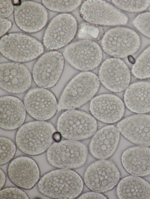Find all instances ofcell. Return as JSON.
Segmentation results:
<instances>
[{"instance_id":"cell-1","label":"cell","mask_w":150,"mask_h":199,"mask_svg":"<svg viewBox=\"0 0 150 199\" xmlns=\"http://www.w3.org/2000/svg\"><path fill=\"white\" fill-rule=\"evenodd\" d=\"M83 180L75 172L67 169L52 170L44 174L38 183L42 194L55 199H72L79 196L83 188Z\"/></svg>"},{"instance_id":"cell-2","label":"cell","mask_w":150,"mask_h":199,"mask_svg":"<svg viewBox=\"0 0 150 199\" xmlns=\"http://www.w3.org/2000/svg\"><path fill=\"white\" fill-rule=\"evenodd\" d=\"M55 130L52 124L46 121H36L27 123L17 132L16 145L21 151L26 154L39 155L51 145Z\"/></svg>"},{"instance_id":"cell-3","label":"cell","mask_w":150,"mask_h":199,"mask_svg":"<svg viewBox=\"0 0 150 199\" xmlns=\"http://www.w3.org/2000/svg\"><path fill=\"white\" fill-rule=\"evenodd\" d=\"M99 80L93 73L86 71L75 76L64 89L58 105V110L79 107L91 99L98 91Z\"/></svg>"},{"instance_id":"cell-4","label":"cell","mask_w":150,"mask_h":199,"mask_svg":"<svg viewBox=\"0 0 150 199\" xmlns=\"http://www.w3.org/2000/svg\"><path fill=\"white\" fill-rule=\"evenodd\" d=\"M0 51L6 58L18 62L29 61L43 53L42 44L35 39L22 33H12L2 37Z\"/></svg>"},{"instance_id":"cell-5","label":"cell","mask_w":150,"mask_h":199,"mask_svg":"<svg viewBox=\"0 0 150 199\" xmlns=\"http://www.w3.org/2000/svg\"><path fill=\"white\" fill-rule=\"evenodd\" d=\"M97 124L95 118L81 111L69 109L63 113L57 123L58 132L64 137L77 140L88 139L96 132Z\"/></svg>"},{"instance_id":"cell-6","label":"cell","mask_w":150,"mask_h":199,"mask_svg":"<svg viewBox=\"0 0 150 199\" xmlns=\"http://www.w3.org/2000/svg\"><path fill=\"white\" fill-rule=\"evenodd\" d=\"M87 149L82 143L74 140H63L50 146L47 153L48 161L54 167L62 169L80 167L86 162Z\"/></svg>"},{"instance_id":"cell-7","label":"cell","mask_w":150,"mask_h":199,"mask_svg":"<svg viewBox=\"0 0 150 199\" xmlns=\"http://www.w3.org/2000/svg\"><path fill=\"white\" fill-rule=\"evenodd\" d=\"M101 44L103 50L108 54L123 58L136 52L140 48L141 40L134 30L119 27L107 31L102 38Z\"/></svg>"},{"instance_id":"cell-8","label":"cell","mask_w":150,"mask_h":199,"mask_svg":"<svg viewBox=\"0 0 150 199\" xmlns=\"http://www.w3.org/2000/svg\"><path fill=\"white\" fill-rule=\"evenodd\" d=\"M63 55L72 67L80 71L92 70L101 63L103 53L96 42L82 40L71 43L64 49Z\"/></svg>"},{"instance_id":"cell-9","label":"cell","mask_w":150,"mask_h":199,"mask_svg":"<svg viewBox=\"0 0 150 199\" xmlns=\"http://www.w3.org/2000/svg\"><path fill=\"white\" fill-rule=\"evenodd\" d=\"M120 177V172L115 165L110 161L103 159L94 162L88 167L84 181L91 190L104 192L114 187Z\"/></svg>"},{"instance_id":"cell-10","label":"cell","mask_w":150,"mask_h":199,"mask_svg":"<svg viewBox=\"0 0 150 199\" xmlns=\"http://www.w3.org/2000/svg\"><path fill=\"white\" fill-rule=\"evenodd\" d=\"M75 18L69 13H62L54 17L46 28L43 43L50 50L59 49L66 46L73 39L77 29Z\"/></svg>"},{"instance_id":"cell-11","label":"cell","mask_w":150,"mask_h":199,"mask_svg":"<svg viewBox=\"0 0 150 199\" xmlns=\"http://www.w3.org/2000/svg\"><path fill=\"white\" fill-rule=\"evenodd\" d=\"M84 19L90 23L106 25H123L128 22L127 16L110 4L103 0H88L81 8Z\"/></svg>"},{"instance_id":"cell-12","label":"cell","mask_w":150,"mask_h":199,"mask_svg":"<svg viewBox=\"0 0 150 199\" xmlns=\"http://www.w3.org/2000/svg\"><path fill=\"white\" fill-rule=\"evenodd\" d=\"M64 65V57L61 53L52 51L44 54L34 66L33 76L35 82L42 88L53 86L61 76Z\"/></svg>"},{"instance_id":"cell-13","label":"cell","mask_w":150,"mask_h":199,"mask_svg":"<svg viewBox=\"0 0 150 199\" xmlns=\"http://www.w3.org/2000/svg\"><path fill=\"white\" fill-rule=\"evenodd\" d=\"M24 102L28 114L38 120L50 119L58 109L55 96L51 91L44 88H36L30 90L24 97Z\"/></svg>"},{"instance_id":"cell-14","label":"cell","mask_w":150,"mask_h":199,"mask_svg":"<svg viewBox=\"0 0 150 199\" xmlns=\"http://www.w3.org/2000/svg\"><path fill=\"white\" fill-rule=\"evenodd\" d=\"M48 18L45 8L41 4L34 1L23 2L14 11L16 24L22 30L28 33L36 32L43 28Z\"/></svg>"},{"instance_id":"cell-15","label":"cell","mask_w":150,"mask_h":199,"mask_svg":"<svg viewBox=\"0 0 150 199\" xmlns=\"http://www.w3.org/2000/svg\"><path fill=\"white\" fill-rule=\"evenodd\" d=\"M32 80L29 70L22 64L8 62L0 65V86L5 91L14 94L24 92L30 87Z\"/></svg>"},{"instance_id":"cell-16","label":"cell","mask_w":150,"mask_h":199,"mask_svg":"<svg viewBox=\"0 0 150 199\" xmlns=\"http://www.w3.org/2000/svg\"><path fill=\"white\" fill-rule=\"evenodd\" d=\"M99 76L104 86L115 92L125 90L130 80L128 67L122 60L116 58L107 59L103 63L100 68Z\"/></svg>"},{"instance_id":"cell-17","label":"cell","mask_w":150,"mask_h":199,"mask_svg":"<svg viewBox=\"0 0 150 199\" xmlns=\"http://www.w3.org/2000/svg\"><path fill=\"white\" fill-rule=\"evenodd\" d=\"M9 179L20 188L30 189L36 185L40 177V171L36 162L29 157L21 156L13 160L8 168Z\"/></svg>"},{"instance_id":"cell-18","label":"cell","mask_w":150,"mask_h":199,"mask_svg":"<svg viewBox=\"0 0 150 199\" xmlns=\"http://www.w3.org/2000/svg\"><path fill=\"white\" fill-rule=\"evenodd\" d=\"M90 109L93 116L99 120L112 123L122 118L125 107L123 102L118 97L105 94L98 95L91 100Z\"/></svg>"},{"instance_id":"cell-19","label":"cell","mask_w":150,"mask_h":199,"mask_svg":"<svg viewBox=\"0 0 150 199\" xmlns=\"http://www.w3.org/2000/svg\"><path fill=\"white\" fill-rule=\"evenodd\" d=\"M120 132L135 144L150 146V115L136 114L123 119L117 124Z\"/></svg>"},{"instance_id":"cell-20","label":"cell","mask_w":150,"mask_h":199,"mask_svg":"<svg viewBox=\"0 0 150 199\" xmlns=\"http://www.w3.org/2000/svg\"><path fill=\"white\" fill-rule=\"evenodd\" d=\"M120 137L117 127L109 125L103 127L96 133L91 141L89 148L91 153L98 159L109 158L116 150Z\"/></svg>"},{"instance_id":"cell-21","label":"cell","mask_w":150,"mask_h":199,"mask_svg":"<svg viewBox=\"0 0 150 199\" xmlns=\"http://www.w3.org/2000/svg\"><path fill=\"white\" fill-rule=\"evenodd\" d=\"M26 109L18 98L5 96L0 98V126L4 130H12L20 126L26 117Z\"/></svg>"},{"instance_id":"cell-22","label":"cell","mask_w":150,"mask_h":199,"mask_svg":"<svg viewBox=\"0 0 150 199\" xmlns=\"http://www.w3.org/2000/svg\"><path fill=\"white\" fill-rule=\"evenodd\" d=\"M125 169L132 175L144 177L150 174V148L138 146L125 150L121 157Z\"/></svg>"},{"instance_id":"cell-23","label":"cell","mask_w":150,"mask_h":199,"mask_svg":"<svg viewBox=\"0 0 150 199\" xmlns=\"http://www.w3.org/2000/svg\"><path fill=\"white\" fill-rule=\"evenodd\" d=\"M124 99L127 108L134 112L150 111V83L139 81L132 84L126 90Z\"/></svg>"},{"instance_id":"cell-24","label":"cell","mask_w":150,"mask_h":199,"mask_svg":"<svg viewBox=\"0 0 150 199\" xmlns=\"http://www.w3.org/2000/svg\"><path fill=\"white\" fill-rule=\"evenodd\" d=\"M117 193L120 199H150V184L138 176H129L119 182Z\"/></svg>"},{"instance_id":"cell-25","label":"cell","mask_w":150,"mask_h":199,"mask_svg":"<svg viewBox=\"0 0 150 199\" xmlns=\"http://www.w3.org/2000/svg\"><path fill=\"white\" fill-rule=\"evenodd\" d=\"M132 71L137 78L143 79L150 78V46L138 57L132 67Z\"/></svg>"},{"instance_id":"cell-26","label":"cell","mask_w":150,"mask_h":199,"mask_svg":"<svg viewBox=\"0 0 150 199\" xmlns=\"http://www.w3.org/2000/svg\"><path fill=\"white\" fill-rule=\"evenodd\" d=\"M81 0H42L49 9L58 12H69L74 10L81 4Z\"/></svg>"},{"instance_id":"cell-27","label":"cell","mask_w":150,"mask_h":199,"mask_svg":"<svg viewBox=\"0 0 150 199\" xmlns=\"http://www.w3.org/2000/svg\"><path fill=\"white\" fill-rule=\"evenodd\" d=\"M112 2L118 8L133 12L143 11L150 5V0H112Z\"/></svg>"},{"instance_id":"cell-28","label":"cell","mask_w":150,"mask_h":199,"mask_svg":"<svg viewBox=\"0 0 150 199\" xmlns=\"http://www.w3.org/2000/svg\"><path fill=\"white\" fill-rule=\"evenodd\" d=\"M0 141V165H4L14 157L16 147L13 142L7 137L1 136Z\"/></svg>"},{"instance_id":"cell-29","label":"cell","mask_w":150,"mask_h":199,"mask_svg":"<svg viewBox=\"0 0 150 199\" xmlns=\"http://www.w3.org/2000/svg\"><path fill=\"white\" fill-rule=\"evenodd\" d=\"M134 26L141 33L150 38V12L138 15L133 22Z\"/></svg>"},{"instance_id":"cell-30","label":"cell","mask_w":150,"mask_h":199,"mask_svg":"<svg viewBox=\"0 0 150 199\" xmlns=\"http://www.w3.org/2000/svg\"><path fill=\"white\" fill-rule=\"evenodd\" d=\"M29 198L21 189L14 187H9L1 189L0 191V199H25Z\"/></svg>"},{"instance_id":"cell-31","label":"cell","mask_w":150,"mask_h":199,"mask_svg":"<svg viewBox=\"0 0 150 199\" xmlns=\"http://www.w3.org/2000/svg\"><path fill=\"white\" fill-rule=\"evenodd\" d=\"M13 9L12 1L11 0L0 1V18H7L12 14Z\"/></svg>"},{"instance_id":"cell-32","label":"cell","mask_w":150,"mask_h":199,"mask_svg":"<svg viewBox=\"0 0 150 199\" xmlns=\"http://www.w3.org/2000/svg\"><path fill=\"white\" fill-rule=\"evenodd\" d=\"M0 36L5 34L11 27L12 25L11 22L4 18H0Z\"/></svg>"},{"instance_id":"cell-33","label":"cell","mask_w":150,"mask_h":199,"mask_svg":"<svg viewBox=\"0 0 150 199\" xmlns=\"http://www.w3.org/2000/svg\"><path fill=\"white\" fill-rule=\"evenodd\" d=\"M79 199H107L106 196L98 193L88 192L85 193L79 198Z\"/></svg>"},{"instance_id":"cell-34","label":"cell","mask_w":150,"mask_h":199,"mask_svg":"<svg viewBox=\"0 0 150 199\" xmlns=\"http://www.w3.org/2000/svg\"><path fill=\"white\" fill-rule=\"evenodd\" d=\"M6 180V176L4 171L0 169V189L4 186Z\"/></svg>"},{"instance_id":"cell-35","label":"cell","mask_w":150,"mask_h":199,"mask_svg":"<svg viewBox=\"0 0 150 199\" xmlns=\"http://www.w3.org/2000/svg\"><path fill=\"white\" fill-rule=\"evenodd\" d=\"M62 135L59 132H55L53 135V140L56 142H59L61 141Z\"/></svg>"},{"instance_id":"cell-36","label":"cell","mask_w":150,"mask_h":199,"mask_svg":"<svg viewBox=\"0 0 150 199\" xmlns=\"http://www.w3.org/2000/svg\"><path fill=\"white\" fill-rule=\"evenodd\" d=\"M127 58L129 62L132 64H134L136 62V60L132 55H129L128 56Z\"/></svg>"},{"instance_id":"cell-37","label":"cell","mask_w":150,"mask_h":199,"mask_svg":"<svg viewBox=\"0 0 150 199\" xmlns=\"http://www.w3.org/2000/svg\"><path fill=\"white\" fill-rule=\"evenodd\" d=\"M13 4H20V3H19V1L18 0H14L13 1Z\"/></svg>"}]
</instances>
